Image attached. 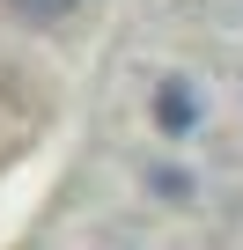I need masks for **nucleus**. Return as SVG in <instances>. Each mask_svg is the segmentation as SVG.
I'll list each match as a JSON object with an SVG mask.
<instances>
[{
    "label": "nucleus",
    "instance_id": "obj_1",
    "mask_svg": "<svg viewBox=\"0 0 243 250\" xmlns=\"http://www.w3.org/2000/svg\"><path fill=\"white\" fill-rule=\"evenodd\" d=\"M192 125H199V88H192L184 74H162V81H155V133H162V140H184Z\"/></svg>",
    "mask_w": 243,
    "mask_h": 250
},
{
    "label": "nucleus",
    "instance_id": "obj_2",
    "mask_svg": "<svg viewBox=\"0 0 243 250\" xmlns=\"http://www.w3.org/2000/svg\"><path fill=\"white\" fill-rule=\"evenodd\" d=\"M81 8V0H8V15H22V22H66Z\"/></svg>",
    "mask_w": 243,
    "mask_h": 250
}]
</instances>
